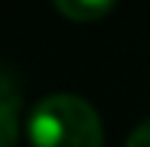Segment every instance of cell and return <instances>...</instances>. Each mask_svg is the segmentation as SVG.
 <instances>
[{
    "label": "cell",
    "instance_id": "cell-4",
    "mask_svg": "<svg viewBox=\"0 0 150 147\" xmlns=\"http://www.w3.org/2000/svg\"><path fill=\"white\" fill-rule=\"evenodd\" d=\"M126 147H150V119H144V123L129 135Z\"/></svg>",
    "mask_w": 150,
    "mask_h": 147
},
{
    "label": "cell",
    "instance_id": "cell-3",
    "mask_svg": "<svg viewBox=\"0 0 150 147\" xmlns=\"http://www.w3.org/2000/svg\"><path fill=\"white\" fill-rule=\"evenodd\" d=\"M18 141V117L9 101L0 98V147H16Z\"/></svg>",
    "mask_w": 150,
    "mask_h": 147
},
{
    "label": "cell",
    "instance_id": "cell-1",
    "mask_svg": "<svg viewBox=\"0 0 150 147\" xmlns=\"http://www.w3.org/2000/svg\"><path fill=\"white\" fill-rule=\"evenodd\" d=\"M34 147H104V129L95 107L80 95H46L28 119Z\"/></svg>",
    "mask_w": 150,
    "mask_h": 147
},
{
    "label": "cell",
    "instance_id": "cell-2",
    "mask_svg": "<svg viewBox=\"0 0 150 147\" xmlns=\"http://www.w3.org/2000/svg\"><path fill=\"white\" fill-rule=\"evenodd\" d=\"M52 3H55V9L64 18L86 25V22H95V18L107 16L117 0H52Z\"/></svg>",
    "mask_w": 150,
    "mask_h": 147
}]
</instances>
